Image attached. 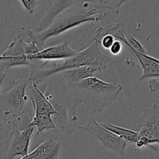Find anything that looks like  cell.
Segmentation results:
<instances>
[{
	"instance_id": "1",
	"label": "cell",
	"mask_w": 159,
	"mask_h": 159,
	"mask_svg": "<svg viewBox=\"0 0 159 159\" xmlns=\"http://www.w3.org/2000/svg\"><path fill=\"white\" fill-rule=\"evenodd\" d=\"M109 61L110 57L102 54L99 45L93 42L82 51H79L76 55L69 58L56 61L33 60L29 81L43 82L50 76L87 65L98 66L102 71Z\"/></svg>"
},
{
	"instance_id": "2",
	"label": "cell",
	"mask_w": 159,
	"mask_h": 159,
	"mask_svg": "<svg viewBox=\"0 0 159 159\" xmlns=\"http://www.w3.org/2000/svg\"><path fill=\"white\" fill-rule=\"evenodd\" d=\"M122 89L118 82H106L93 76L65 87V93L79 102H84L91 111L99 113L117 97Z\"/></svg>"
},
{
	"instance_id": "3",
	"label": "cell",
	"mask_w": 159,
	"mask_h": 159,
	"mask_svg": "<svg viewBox=\"0 0 159 159\" xmlns=\"http://www.w3.org/2000/svg\"><path fill=\"white\" fill-rule=\"evenodd\" d=\"M99 19L97 16H93L84 12L81 7L75 12L62 13L57 15L54 19L51 24L47 29L40 33L33 32L27 30V34L31 38V40L35 42L40 50H43V45L46 40L51 37L61 34L74 27L85 23H96L99 22Z\"/></svg>"
},
{
	"instance_id": "4",
	"label": "cell",
	"mask_w": 159,
	"mask_h": 159,
	"mask_svg": "<svg viewBox=\"0 0 159 159\" xmlns=\"http://www.w3.org/2000/svg\"><path fill=\"white\" fill-rule=\"evenodd\" d=\"M29 80L23 79L13 82L5 91H2L0 102L4 113L12 117H23L26 116V89Z\"/></svg>"
},
{
	"instance_id": "5",
	"label": "cell",
	"mask_w": 159,
	"mask_h": 159,
	"mask_svg": "<svg viewBox=\"0 0 159 159\" xmlns=\"http://www.w3.org/2000/svg\"><path fill=\"white\" fill-rule=\"evenodd\" d=\"M9 123L12 125V129L9 138L5 141L2 159H13L16 156L23 158L29 155L28 148L35 127L29 124L26 128L22 129L15 121L11 120Z\"/></svg>"
},
{
	"instance_id": "6",
	"label": "cell",
	"mask_w": 159,
	"mask_h": 159,
	"mask_svg": "<svg viewBox=\"0 0 159 159\" xmlns=\"http://www.w3.org/2000/svg\"><path fill=\"white\" fill-rule=\"evenodd\" d=\"M75 128L85 130L93 138L100 141L101 148H107L120 155H124L126 148L129 144L127 141L102 127L94 116H92L84 125H79L75 120Z\"/></svg>"
},
{
	"instance_id": "7",
	"label": "cell",
	"mask_w": 159,
	"mask_h": 159,
	"mask_svg": "<svg viewBox=\"0 0 159 159\" xmlns=\"http://www.w3.org/2000/svg\"><path fill=\"white\" fill-rule=\"evenodd\" d=\"M25 44L26 42L20 36L14 38L0 57V71L16 66H31L32 61L28 59Z\"/></svg>"
},
{
	"instance_id": "8",
	"label": "cell",
	"mask_w": 159,
	"mask_h": 159,
	"mask_svg": "<svg viewBox=\"0 0 159 159\" xmlns=\"http://www.w3.org/2000/svg\"><path fill=\"white\" fill-rule=\"evenodd\" d=\"M126 1H112V0H97V1H81V9L89 15L97 16L99 21L109 23V20L118 15L121 5Z\"/></svg>"
},
{
	"instance_id": "9",
	"label": "cell",
	"mask_w": 159,
	"mask_h": 159,
	"mask_svg": "<svg viewBox=\"0 0 159 159\" xmlns=\"http://www.w3.org/2000/svg\"><path fill=\"white\" fill-rule=\"evenodd\" d=\"M141 137H146L159 146V107L153 104L146 107L138 119Z\"/></svg>"
},
{
	"instance_id": "10",
	"label": "cell",
	"mask_w": 159,
	"mask_h": 159,
	"mask_svg": "<svg viewBox=\"0 0 159 159\" xmlns=\"http://www.w3.org/2000/svg\"><path fill=\"white\" fill-rule=\"evenodd\" d=\"M78 53H79V51L72 49L68 45V41L65 40L63 43H61L59 44L43 48L42 51H40L37 54L28 57V59L30 61L62 60V59H66L73 57V56L76 55Z\"/></svg>"
},
{
	"instance_id": "11",
	"label": "cell",
	"mask_w": 159,
	"mask_h": 159,
	"mask_svg": "<svg viewBox=\"0 0 159 159\" xmlns=\"http://www.w3.org/2000/svg\"><path fill=\"white\" fill-rule=\"evenodd\" d=\"M61 143L53 139L46 140L35 150L20 159H60Z\"/></svg>"
},
{
	"instance_id": "12",
	"label": "cell",
	"mask_w": 159,
	"mask_h": 159,
	"mask_svg": "<svg viewBox=\"0 0 159 159\" xmlns=\"http://www.w3.org/2000/svg\"><path fill=\"white\" fill-rule=\"evenodd\" d=\"M97 71H102L99 67L94 65H87L80 67L75 69L65 71L63 74V80L65 87H69L75 84L80 83L85 79L94 76V73Z\"/></svg>"
},
{
	"instance_id": "13",
	"label": "cell",
	"mask_w": 159,
	"mask_h": 159,
	"mask_svg": "<svg viewBox=\"0 0 159 159\" xmlns=\"http://www.w3.org/2000/svg\"><path fill=\"white\" fill-rule=\"evenodd\" d=\"M126 34L127 33L124 30V23L123 22L110 23L106 26H99L93 37V40L99 45L105 36L112 35L116 38V40L125 43Z\"/></svg>"
},
{
	"instance_id": "14",
	"label": "cell",
	"mask_w": 159,
	"mask_h": 159,
	"mask_svg": "<svg viewBox=\"0 0 159 159\" xmlns=\"http://www.w3.org/2000/svg\"><path fill=\"white\" fill-rule=\"evenodd\" d=\"M139 61V65L143 69L142 75L140 81L148 78H159V59L142 54L136 51H131Z\"/></svg>"
},
{
	"instance_id": "15",
	"label": "cell",
	"mask_w": 159,
	"mask_h": 159,
	"mask_svg": "<svg viewBox=\"0 0 159 159\" xmlns=\"http://www.w3.org/2000/svg\"><path fill=\"white\" fill-rule=\"evenodd\" d=\"M99 124L102 127H103L104 128L113 132V134L119 136L120 138L124 139V141H127L129 144L130 143H134V144H136L137 141H138V139L140 138L139 132H136L134 130H130V129H127L124 128V127H119V126H116L107 120H102L101 122H99Z\"/></svg>"
},
{
	"instance_id": "16",
	"label": "cell",
	"mask_w": 159,
	"mask_h": 159,
	"mask_svg": "<svg viewBox=\"0 0 159 159\" xmlns=\"http://www.w3.org/2000/svg\"><path fill=\"white\" fill-rule=\"evenodd\" d=\"M30 125L37 127V134H39L45 130L57 128L51 115H34L32 117V121Z\"/></svg>"
},
{
	"instance_id": "17",
	"label": "cell",
	"mask_w": 159,
	"mask_h": 159,
	"mask_svg": "<svg viewBox=\"0 0 159 159\" xmlns=\"http://www.w3.org/2000/svg\"><path fill=\"white\" fill-rule=\"evenodd\" d=\"M124 44L127 45L130 51H136L138 52L142 53V54H148L143 45L133 36L129 35L128 34H126V42Z\"/></svg>"
},
{
	"instance_id": "18",
	"label": "cell",
	"mask_w": 159,
	"mask_h": 159,
	"mask_svg": "<svg viewBox=\"0 0 159 159\" xmlns=\"http://www.w3.org/2000/svg\"><path fill=\"white\" fill-rule=\"evenodd\" d=\"M20 2H21L24 9L30 14L34 13V10L37 6V1H36V0H22Z\"/></svg>"
},
{
	"instance_id": "19",
	"label": "cell",
	"mask_w": 159,
	"mask_h": 159,
	"mask_svg": "<svg viewBox=\"0 0 159 159\" xmlns=\"http://www.w3.org/2000/svg\"><path fill=\"white\" fill-rule=\"evenodd\" d=\"M116 41V38L114 37H113L112 35H107L102 38V40H101L100 44L103 47V48L105 49H109L110 50L111 48V47L113 46V44L114 43V42Z\"/></svg>"
},
{
	"instance_id": "20",
	"label": "cell",
	"mask_w": 159,
	"mask_h": 159,
	"mask_svg": "<svg viewBox=\"0 0 159 159\" xmlns=\"http://www.w3.org/2000/svg\"><path fill=\"white\" fill-rule=\"evenodd\" d=\"M123 49V43L122 42L120 41V40H116V41L114 42V43L113 44V46L111 47V48L110 49V52L112 53L114 55L120 54L121 52Z\"/></svg>"
},
{
	"instance_id": "21",
	"label": "cell",
	"mask_w": 159,
	"mask_h": 159,
	"mask_svg": "<svg viewBox=\"0 0 159 159\" xmlns=\"http://www.w3.org/2000/svg\"><path fill=\"white\" fill-rule=\"evenodd\" d=\"M149 89L152 93H155V92L159 90V79H152L149 81Z\"/></svg>"
}]
</instances>
